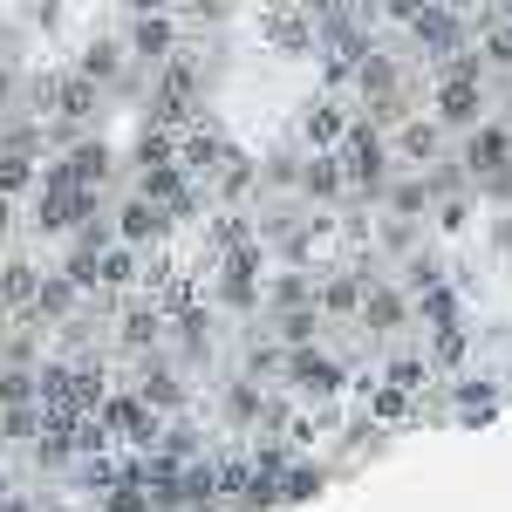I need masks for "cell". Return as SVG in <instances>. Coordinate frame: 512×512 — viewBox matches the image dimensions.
<instances>
[{"label": "cell", "instance_id": "cell-7", "mask_svg": "<svg viewBox=\"0 0 512 512\" xmlns=\"http://www.w3.org/2000/svg\"><path fill=\"white\" fill-rule=\"evenodd\" d=\"M158 226H164V219L151 212V205H130V212H123V233H130V239H151Z\"/></svg>", "mask_w": 512, "mask_h": 512}, {"label": "cell", "instance_id": "cell-13", "mask_svg": "<svg viewBox=\"0 0 512 512\" xmlns=\"http://www.w3.org/2000/svg\"><path fill=\"white\" fill-rule=\"evenodd\" d=\"M308 185H315V192H335V185H342V171H335V164L321 158V164H315V171H308Z\"/></svg>", "mask_w": 512, "mask_h": 512}, {"label": "cell", "instance_id": "cell-8", "mask_svg": "<svg viewBox=\"0 0 512 512\" xmlns=\"http://www.w3.org/2000/svg\"><path fill=\"white\" fill-rule=\"evenodd\" d=\"M0 294H7V301H28V294H35V267H7V274H0Z\"/></svg>", "mask_w": 512, "mask_h": 512}, {"label": "cell", "instance_id": "cell-4", "mask_svg": "<svg viewBox=\"0 0 512 512\" xmlns=\"http://www.w3.org/2000/svg\"><path fill=\"white\" fill-rule=\"evenodd\" d=\"M110 424H117V437H151V424H144V403H110Z\"/></svg>", "mask_w": 512, "mask_h": 512}, {"label": "cell", "instance_id": "cell-17", "mask_svg": "<svg viewBox=\"0 0 512 512\" xmlns=\"http://www.w3.org/2000/svg\"><path fill=\"white\" fill-rule=\"evenodd\" d=\"M390 14H396V21H410V14H417V0H390Z\"/></svg>", "mask_w": 512, "mask_h": 512}, {"label": "cell", "instance_id": "cell-3", "mask_svg": "<svg viewBox=\"0 0 512 512\" xmlns=\"http://www.w3.org/2000/svg\"><path fill=\"white\" fill-rule=\"evenodd\" d=\"M376 158H383L376 137L369 130H349V178H376Z\"/></svg>", "mask_w": 512, "mask_h": 512}, {"label": "cell", "instance_id": "cell-9", "mask_svg": "<svg viewBox=\"0 0 512 512\" xmlns=\"http://www.w3.org/2000/svg\"><path fill=\"white\" fill-rule=\"evenodd\" d=\"M137 48H144V55H164V48H171V28H164V21H144V28H137Z\"/></svg>", "mask_w": 512, "mask_h": 512}, {"label": "cell", "instance_id": "cell-5", "mask_svg": "<svg viewBox=\"0 0 512 512\" xmlns=\"http://www.w3.org/2000/svg\"><path fill=\"white\" fill-rule=\"evenodd\" d=\"M103 164H110V151H96V144H82V151H76V164H69V171H76L82 185H96V178H103Z\"/></svg>", "mask_w": 512, "mask_h": 512}, {"label": "cell", "instance_id": "cell-15", "mask_svg": "<svg viewBox=\"0 0 512 512\" xmlns=\"http://www.w3.org/2000/svg\"><path fill=\"white\" fill-rule=\"evenodd\" d=\"M376 410H383V417H403L410 403H403V390H383V396H376Z\"/></svg>", "mask_w": 512, "mask_h": 512}, {"label": "cell", "instance_id": "cell-1", "mask_svg": "<svg viewBox=\"0 0 512 512\" xmlns=\"http://www.w3.org/2000/svg\"><path fill=\"white\" fill-rule=\"evenodd\" d=\"M55 110H69V117H89V110H96V76L55 82Z\"/></svg>", "mask_w": 512, "mask_h": 512}, {"label": "cell", "instance_id": "cell-12", "mask_svg": "<svg viewBox=\"0 0 512 512\" xmlns=\"http://www.w3.org/2000/svg\"><path fill=\"white\" fill-rule=\"evenodd\" d=\"M396 321H403V308H396L390 294H376V301H369V328H396Z\"/></svg>", "mask_w": 512, "mask_h": 512}, {"label": "cell", "instance_id": "cell-2", "mask_svg": "<svg viewBox=\"0 0 512 512\" xmlns=\"http://www.w3.org/2000/svg\"><path fill=\"white\" fill-rule=\"evenodd\" d=\"M178 158H185V171H212L226 151H219V137H205V130H198V137H185V144H178Z\"/></svg>", "mask_w": 512, "mask_h": 512}, {"label": "cell", "instance_id": "cell-14", "mask_svg": "<svg viewBox=\"0 0 512 512\" xmlns=\"http://www.w3.org/2000/svg\"><path fill=\"white\" fill-rule=\"evenodd\" d=\"M103 274H110V280H130V274H137V260H130V253H110V260H103Z\"/></svg>", "mask_w": 512, "mask_h": 512}, {"label": "cell", "instance_id": "cell-6", "mask_svg": "<svg viewBox=\"0 0 512 512\" xmlns=\"http://www.w3.org/2000/svg\"><path fill=\"white\" fill-rule=\"evenodd\" d=\"M342 130H349V123H342V110H315V117H308V137H315V144H335Z\"/></svg>", "mask_w": 512, "mask_h": 512}, {"label": "cell", "instance_id": "cell-16", "mask_svg": "<svg viewBox=\"0 0 512 512\" xmlns=\"http://www.w3.org/2000/svg\"><path fill=\"white\" fill-rule=\"evenodd\" d=\"M110 512H144V499L137 492H110Z\"/></svg>", "mask_w": 512, "mask_h": 512}, {"label": "cell", "instance_id": "cell-10", "mask_svg": "<svg viewBox=\"0 0 512 512\" xmlns=\"http://www.w3.org/2000/svg\"><path fill=\"white\" fill-rule=\"evenodd\" d=\"M21 185H28V158L7 151V158H0V192H21Z\"/></svg>", "mask_w": 512, "mask_h": 512}, {"label": "cell", "instance_id": "cell-11", "mask_svg": "<svg viewBox=\"0 0 512 512\" xmlns=\"http://www.w3.org/2000/svg\"><path fill=\"white\" fill-rule=\"evenodd\" d=\"M437 110H444V117H472V89H444V96H437Z\"/></svg>", "mask_w": 512, "mask_h": 512}]
</instances>
